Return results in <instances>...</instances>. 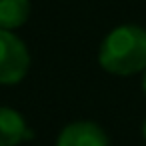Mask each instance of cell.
I'll list each match as a JSON object with an SVG mask.
<instances>
[{"label":"cell","instance_id":"1","mask_svg":"<svg viewBox=\"0 0 146 146\" xmlns=\"http://www.w3.org/2000/svg\"><path fill=\"white\" fill-rule=\"evenodd\" d=\"M100 66L114 76H132L146 70V28L122 24L110 30L98 50Z\"/></svg>","mask_w":146,"mask_h":146},{"label":"cell","instance_id":"2","mask_svg":"<svg viewBox=\"0 0 146 146\" xmlns=\"http://www.w3.org/2000/svg\"><path fill=\"white\" fill-rule=\"evenodd\" d=\"M30 70L26 44L10 30H0V84L12 86L24 80Z\"/></svg>","mask_w":146,"mask_h":146},{"label":"cell","instance_id":"3","mask_svg":"<svg viewBox=\"0 0 146 146\" xmlns=\"http://www.w3.org/2000/svg\"><path fill=\"white\" fill-rule=\"evenodd\" d=\"M56 146H110V140L104 128L96 122L78 120L60 130Z\"/></svg>","mask_w":146,"mask_h":146},{"label":"cell","instance_id":"4","mask_svg":"<svg viewBox=\"0 0 146 146\" xmlns=\"http://www.w3.org/2000/svg\"><path fill=\"white\" fill-rule=\"evenodd\" d=\"M32 138L24 116L8 106H0V146H18Z\"/></svg>","mask_w":146,"mask_h":146},{"label":"cell","instance_id":"5","mask_svg":"<svg viewBox=\"0 0 146 146\" xmlns=\"http://www.w3.org/2000/svg\"><path fill=\"white\" fill-rule=\"evenodd\" d=\"M30 0H0V30L20 28L30 18Z\"/></svg>","mask_w":146,"mask_h":146},{"label":"cell","instance_id":"6","mask_svg":"<svg viewBox=\"0 0 146 146\" xmlns=\"http://www.w3.org/2000/svg\"><path fill=\"white\" fill-rule=\"evenodd\" d=\"M142 90H144V96H146V70L142 72Z\"/></svg>","mask_w":146,"mask_h":146},{"label":"cell","instance_id":"7","mask_svg":"<svg viewBox=\"0 0 146 146\" xmlns=\"http://www.w3.org/2000/svg\"><path fill=\"white\" fill-rule=\"evenodd\" d=\"M142 136H144V140H146V118H144V122H142Z\"/></svg>","mask_w":146,"mask_h":146}]
</instances>
